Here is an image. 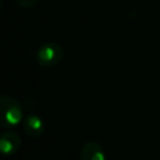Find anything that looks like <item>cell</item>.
<instances>
[{
	"mask_svg": "<svg viewBox=\"0 0 160 160\" xmlns=\"http://www.w3.org/2000/svg\"><path fill=\"white\" fill-rule=\"evenodd\" d=\"M22 120V108L20 102L9 95L0 98V126L2 129L16 126Z\"/></svg>",
	"mask_w": 160,
	"mask_h": 160,
	"instance_id": "6da1fadb",
	"label": "cell"
},
{
	"mask_svg": "<svg viewBox=\"0 0 160 160\" xmlns=\"http://www.w3.org/2000/svg\"><path fill=\"white\" fill-rule=\"evenodd\" d=\"M64 56L62 48L56 42H45L36 51V60L42 68L56 66Z\"/></svg>",
	"mask_w": 160,
	"mask_h": 160,
	"instance_id": "7a4b0ae2",
	"label": "cell"
},
{
	"mask_svg": "<svg viewBox=\"0 0 160 160\" xmlns=\"http://www.w3.org/2000/svg\"><path fill=\"white\" fill-rule=\"evenodd\" d=\"M21 146L20 136L14 131H5L0 136V150L4 156H11Z\"/></svg>",
	"mask_w": 160,
	"mask_h": 160,
	"instance_id": "3957f363",
	"label": "cell"
},
{
	"mask_svg": "<svg viewBox=\"0 0 160 160\" xmlns=\"http://www.w3.org/2000/svg\"><path fill=\"white\" fill-rule=\"evenodd\" d=\"M79 160H105V151L98 141H88L80 150Z\"/></svg>",
	"mask_w": 160,
	"mask_h": 160,
	"instance_id": "277c9868",
	"label": "cell"
},
{
	"mask_svg": "<svg viewBox=\"0 0 160 160\" xmlns=\"http://www.w3.org/2000/svg\"><path fill=\"white\" fill-rule=\"evenodd\" d=\"M24 131L30 136V138H40L44 132V121L41 120L40 116H38L36 114H29L25 116L24 119Z\"/></svg>",
	"mask_w": 160,
	"mask_h": 160,
	"instance_id": "5b68a950",
	"label": "cell"
},
{
	"mask_svg": "<svg viewBox=\"0 0 160 160\" xmlns=\"http://www.w3.org/2000/svg\"><path fill=\"white\" fill-rule=\"evenodd\" d=\"M38 1H39V0H15V2H16L19 6L25 8V9H28V8H32L34 5L38 4Z\"/></svg>",
	"mask_w": 160,
	"mask_h": 160,
	"instance_id": "8992f818",
	"label": "cell"
}]
</instances>
